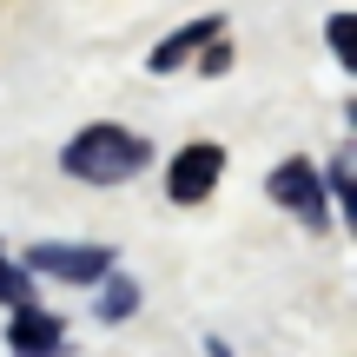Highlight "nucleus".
Masks as SVG:
<instances>
[{"mask_svg":"<svg viewBox=\"0 0 357 357\" xmlns=\"http://www.w3.org/2000/svg\"><path fill=\"white\" fill-rule=\"evenodd\" d=\"M146 159H153V146L139 139V132L126 126H86L66 139L60 166L79 178V185H126L132 172H146Z\"/></svg>","mask_w":357,"mask_h":357,"instance_id":"nucleus-1","label":"nucleus"},{"mask_svg":"<svg viewBox=\"0 0 357 357\" xmlns=\"http://www.w3.org/2000/svg\"><path fill=\"white\" fill-rule=\"evenodd\" d=\"M26 265L47 271V278H66V284H100L113 271V252L106 245H33Z\"/></svg>","mask_w":357,"mask_h":357,"instance_id":"nucleus-2","label":"nucleus"},{"mask_svg":"<svg viewBox=\"0 0 357 357\" xmlns=\"http://www.w3.org/2000/svg\"><path fill=\"white\" fill-rule=\"evenodd\" d=\"M218 172H225V146H212V139L185 146V153L172 159V172H166V192H172V205H199L205 192L218 185Z\"/></svg>","mask_w":357,"mask_h":357,"instance_id":"nucleus-3","label":"nucleus"},{"mask_svg":"<svg viewBox=\"0 0 357 357\" xmlns=\"http://www.w3.org/2000/svg\"><path fill=\"white\" fill-rule=\"evenodd\" d=\"M271 199L284 205V212H298L305 225H324V178L305 166V159H284L278 172H271Z\"/></svg>","mask_w":357,"mask_h":357,"instance_id":"nucleus-4","label":"nucleus"},{"mask_svg":"<svg viewBox=\"0 0 357 357\" xmlns=\"http://www.w3.org/2000/svg\"><path fill=\"white\" fill-rule=\"evenodd\" d=\"M7 351L13 357H60L66 351V331H60L53 311L26 305V311H13V324H7Z\"/></svg>","mask_w":357,"mask_h":357,"instance_id":"nucleus-5","label":"nucleus"},{"mask_svg":"<svg viewBox=\"0 0 357 357\" xmlns=\"http://www.w3.org/2000/svg\"><path fill=\"white\" fill-rule=\"evenodd\" d=\"M225 33V13H205V20H192V26H178V33L166 40V47H153V73H172V66H185L199 47H212V40Z\"/></svg>","mask_w":357,"mask_h":357,"instance_id":"nucleus-6","label":"nucleus"},{"mask_svg":"<svg viewBox=\"0 0 357 357\" xmlns=\"http://www.w3.org/2000/svg\"><path fill=\"white\" fill-rule=\"evenodd\" d=\"M106 278H113V271H106ZM132 305H139V284H132V278H113V284H106V298H100V318L119 324V318H132Z\"/></svg>","mask_w":357,"mask_h":357,"instance_id":"nucleus-7","label":"nucleus"},{"mask_svg":"<svg viewBox=\"0 0 357 357\" xmlns=\"http://www.w3.org/2000/svg\"><path fill=\"white\" fill-rule=\"evenodd\" d=\"M0 305H13V311L33 305V284H26V271H20V265H7V258H0Z\"/></svg>","mask_w":357,"mask_h":357,"instance_id":"nucleus-8","label":"nucleus"},{"mask_svg":"<svg viewBox=\"0 0 357 357\" xmlns=\"http://www.w3.org/2000/svg\"><path fill=\"white\" fill-rule=\"evenodd\" d=\"M331 53H337V66H357V20L351 13H331Z\"/></svg>","mask_w":357,"mask_h":357,"instance_id":"nucleus-9","label":"nucleus"},{"mask_svg":"<svg viewBox=\"0 0 357 357\" xmlns=\"http://www.w3.org/2000/svg\"><path fill=\"white\" fill-rule=\"evenodd\" d=\"M212 357H225V344H212Z\"/></svg>","mask_w":357,"mask_h":357,"instance_id":"nucleus-10","label":"nucleus"}]
</instances>
